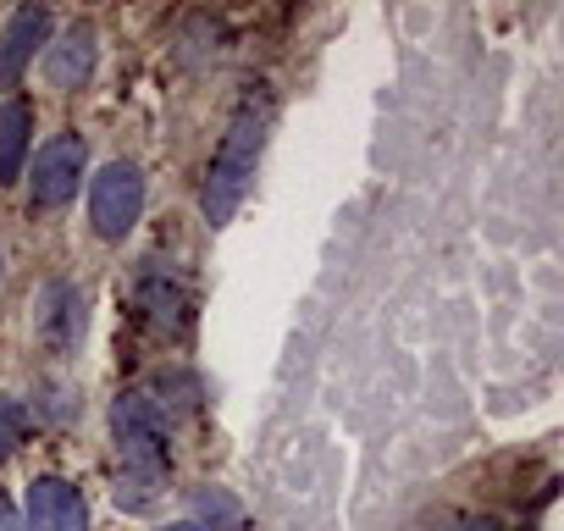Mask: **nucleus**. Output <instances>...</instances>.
<instances>
[{"label": "nucleus", "mask_w": 564, "mask_h": 531, "mask_svg": "<svg viewBox=\"0 0 564 531\" xmlns=\"http://www.w3.org/2000/svg\"><path fill=\"white\" fill-rule=\"evenodd\" d=\"M271 117H276V100L265 84H249L232 106V122L210 155V172H205V188H199V205H205V221L210 227H227L232 210L243 205L249 183H254V166H260V150H265V133H271Z\"/></svg>", "instance_id": "1"}, {"label": "nucleus", "mask_w": 564, "mask_h": 531, "mask_svg": "<svg viewBox=\"0 0 564 531\" xmlns=\"http://www.w3.org/2000/svg\"><path fill=\"white\" fill-rule=\"evenodd\" d=\"M111 437H117V509L144 514L166 487V432L150 393H122L111 404Z\"/></svg>", "instance_id": "2"}, {"label": "nucleus", "mask_w": 564, "mask_h": 531, "mask_svg": "<svg viewBox=\"0 0 564 531\" xmlns=\"http://www.w3.org/2000/svg\"><path fill=\"white\" fill-rule=\"evenodd\" d=\"M144 216V177L133 161H111L89 183V221L100 238H128Z\"/></svg>", "instance_id": "3"}, {"label": "nucleus", "mask_w": 564, "mask_h": 531, "mask_svg": "<svg viewBox=\"0 0 564 531\" xmlns=\"http://www.w3.org/2000/svg\"><path fill=\"white\" fill-rule=\"evenodd\" d=\"M84 139L78 133H62V139H51L40 155H34V205H45V210H56V205H67L73 194H78V183H84Z\"/></svg>", "instance_id": "4"}, {"label": "nucleus", "mask_w": 564, "mask_h": 531, "mask_svg": "<svg viewBox=\"0 0 564 531\" xmlns=\"http://www.w3.org/2000/svg\"><path fill=\"white\" fill-rule=\"evenodd\" d=\"M34 333L51 355H73L84 344V294L73 283H45L34 305Z\"/></svg>", "instance_id": "5"}, {"label": "nucleus", "mask_w": 564, "mask_h": 531, "mask_svg": "<svg viewBox=\"0 0 564 531\" xmlns=\"http://www.w3.org/2000/svg\"><path fill=\"white\" fill-rule=\"evenodd\" d=\"M23 531H89V503L73 481L40 476L29 487V525Z\"/></svg>", "instance_id": "6"}, {"label": "nucleus", "mask_w": 564, "mask_h": 531, "mask_svg": "<svg viewBox=\"0 0 564 531\" xmlns=\"http://www.w3.org/2000/svg\"><path fill=\"white\" fill-rule=\"evenodd\" d=\"M45 34H51V12H45V7L12 12L7 34H0V89H18V78L29 73V62H34V51L45 45Z\"/></svg>", "instance_id": "7"}, {"label": "nucleus", "mask_w": 564, "mask_h": 531, "mask_svg": "<svg viewBox=\"0 0 564 531\" xmlns=\"http://www.w3.org/2000/svg\"><path fill=\"white\" fill-rule=\"evenodd\" d=\"M95 56H100V40L89 23H73L51 51H45V78L51 89H84L89 73H95Z\"/></svg>", "instance_id": "8"}, {"label": "nucleus", "mask_w": 564, "mask_h": 531, "mask_svg": "<svg viewBox=\"0 0 564 531\" xmlns=\"http://www.w3.org/2000/svg\"><path fill=\"white\" fill-rule=\"evenodd\" d=\"M139 311H144L150 327L177 333L183 327V311H188V294H183V283L172 272H144L139 278Z\"/></svg>", "instance_id": "9"}, {"label": "nucleus", "mask_w": 564, "mask_h": 531, "mask_svg": "<svg viewBox=\"0 0 564 531\" xmlns=\"http://www.w3.org/2000/svg\"><path fill=\"white\" fill-rule=\"evenodd\" d=\"M29 139H34V111H29V100H7V106H0V183H12V177L23 172Z\"/></svg>", "instance_id": "10"}, {"label": "nucleus", "mask_w": 564, "mask_h": 531, "mask_svg": "<svg viewBox=\"0 0 564 531\" xmlns=\"http://www.w3.org/2000/svg\"><path fill=\"white\" fill-rule=\"evenodd\" d=\"M194 514H199V531H243V503L227 492V487H199L194 492Z\"/></svg>", "instance_id": "11"}, {"label": "nucleus", "mask_w": 564, "mask_h": 531, "mask_svg": "<svg viewBox=\"0 0 564 531\" xmlns=\"http://www.w3.org/2000/svg\"><path fill=\"white\" fill-rule=\"evenodd\" d=\"M23 437H29V410H23L18 399L0 393V465L23 448Z\"/></svg>", "instance_id": "12"}, {"label": "nucleus", "mask_w": 564, "mask_h": 531, "mask_svg": "<svg viewBox=\"0 0 564 531\" xmlns=\"http://www.w3.org/2000/svg\"><path fill=\"white\" fill-rule=\"evenodd\" d=\"M0 531H23V520H18V509H12L7 492H0Z\"/></svg>", "instance_id": "13"}, {"label": "nucleus", "mask_w": 564, "mask_h": 531, "mask_svg": "<svg viewBox=\"0 0 564 531\" xmlns=\"http://www.w3.org/2000/svg\"><path fill=\"white\" fill-rule=\"evenodd\" d=\"M454 525H459V531H498V520H487V514H476V520H470V514H459Z\"/></svg>", "instance_id": "14"}, {"label": "nucleus", "mask_w": 564, "mask_h": 531, "mask_svg": "<svg viewBox=\"0 0 564 531\" xmlns=\"http://www.w3.org/2000/svg\"><path fill=\"white\" fill-rule=\"evenodd\" d=\"M161 531H199V525H194V520H183V525H161Z\"/></svg>", "instance_id": "15"}]
</instances>
